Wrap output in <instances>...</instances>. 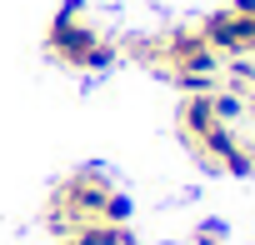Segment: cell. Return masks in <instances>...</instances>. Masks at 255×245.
I'll use <instances>...</instances> for the list:
<instances>
[{
	"label": "cell",
	"mask_w": 255,
	"mask_h": 245,
	"mask_svg": "<svg viewBox=\"0 0 255 245\" xmlns=\"http://www.w3.org/2000/svg\"><path fill=\"white\" fill-rule=\"evenodd\" d=\"M45 45H50V55H55L60 65H75V70H105V65L115 60V45L85 20V5H80V0H65V5H60V15H55Z\"/></svg>",
	"instance_id": "cell-1"
},
{
	"label": "cell",
	"mask_w": 255,
	"mask_h": 245,
	"mask_svg": "<svg viewBox=\"0 0 255 245\" xmlns=\"http://www.w3.org/2000/svg\"><path fill=\"white\" fill-rule=\"evenodd\" d=\"M215 90H205V95H185L180 100V130H185V140L195 145L205 130H215L220 125V115H215V100H210Z\"/></svg>",
	"instance_id": "cell-2"
},
{
	"label": "cell",
	"mask_w": 255,
	"mask_h": 245,
	"mask_svg": "<svg viewBox=\"0 0 255 245\" xmlns=\"http://www.w3.org/2000/svg\"><path fill=\"white\" fill-rule=\"evenodd\" d=\"M195 245H225V225H220V220H205V225L195 230Z\"/></svg>",
	"instance_id": "cell-3"
}]
</instances>
